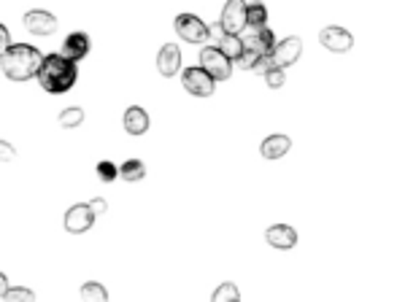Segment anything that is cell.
<instances>
[{
	"instance_id": "cell-28",
	"label": "cell",
	"mask_w": 397,
	"mask_h": 302,
	"mask_svg": "<svg viewBox=\"0 0 397 302\" xmlns=\"http://www.w3.org/2000/svg\"><path fill=\"white\" fill-rule=\"evenodd\" d=\"M17 159V149L8 141H0V162H14Z\"/></svg>"
},
{
	"instance_id": "cell-26",
	"label": "cell",
	"mask_w": 397,
	"mask_h": 302,
	"mask_svg": "<svg viewBox=\"0 0 397 302\" xmlns=\"http://www.w3.org/2000/svg\"><path fill=\"white\" fill-rule=\"evenodd\" d=\"M273 68H276L273 54H262V57H260V62H257V68H254V73L265 76V73H271Z\"/></svg>"
},
{
	"instance_id": "cell-10",
	"label": "cell",
	"mask_w": 397,
	"mask_h": 302,
	"mask_svg": "<svg viewBox=\"0 0 397 302\" xmlns=\"http://www.w3.org/2000/svg\"><path fill=\"white\" fill-rule=\"evenodd\" d=\"M90 35L87 33H81V30H76V33H71L65 41H62V49H60V54L62 57H68V60H74V62H81L87 54H90Z\"/></svg>"
},
{
	"instance_id": "cell-29",
	"label": "cell",
	"mask_w": 397,
	"mask_h": 302,
	"mask_svg": "<svg viewBox=\"0 0 397 302\" xmlns=\"http://www.w3.org/2000/svg\"><path fill=\"white\" fill-rule=\"evenodd\" d=\"M11 46H14V44H11V35H8V27L3 25V22H0V57H3V54H6V51L11 49Z\"/></svg>"
},
{
	"instance_id": "cell-4",
	"label": "cell",
	"mask_w": 397,
	"mask_h": 302,
	"mask_svg": "<svg viewBox=\"0 0 397 302\" xmlns=\"http://www.w3.org/2000/svg\"><path fill=\"white\" fill-rule=\"evenodd\" d=\"M174 25H176L178 38H184L187 44H205V41L211 38L208 25H205L200 17H195V14H178Z\"/></svg>"
},
{
	"instance_id": "cell-3",
	"label": "cell",
	"mask_w": 397,
	"mask_h": 302,
	"mask_svg": "<svg viewBox=\"0 0 397 302\" xmlns=\"http://www.w3.org/2000/svg\"><path fill=\"white\" fill-rule=\"evenodd\" d=\"M181 84H184V89H187L189 95H195V98H211L214 89H217V78L208 73L203 65H200V68H187V71L181 73Z\"/></svg>"
},
{
	"instance_id": "cell-11",
	"label": "cell",
	"mask_w": 397,
	"mask_h": 302,
	"mask_svg": "<svg viewBox=\"0 0 397 302\" xmlns=\"http://www.w3.org/2000/svg\"><path fill=\"white\" fill-rule=\"evenodd\" d=\"M319 41H322L324 49L330 51H348L354 46L351 33L344 30V27H324L322 33H319Z\"/></svg>"
},
{
	"instance_id": "cell-17",
	"label": "cell",
	"mask_w": 397,
	"mask_h": 302,
	"mask_svg": "<svg viewBox=\"0 0 397 302\" xmlns=\"http://www.w3.org/2000/svg\"><path fill=\"white\" fill-rule=\"evenodd\" d=\"M219 49H222L224 54H227V57L235 62V60H238V57L246 51V44H244V38H241V35H230V33H224L222 41H219Z\"/></svg>"
},
{
	"instance_id": "cell-25",
	"label": "cell",
	"mask_w": 397,
	"mask_h": 302,
	"mask_svg": "<svg viewBox=\"0 0 397 302\" xmlns=\"http://www.w3.org/2000/svg\"><path fill=\"white\" fill-rule=\"evenodd\" d=\"M260 57H262L260 51L246 49L238 60H235V62H238V68H241V71H254V68H257V62H260Z\"/></svg>"
},
{
	"instance_id": "cell-9",
	"label": "cell",
	"mask_w": 397,
	"mask_h": 302,
	"mask_svg": "<svg viewBox=\"0 0 397 302\" xmlns=\"http://www.w3.org/2000/svg\"><path fill=\"white\" fill-rule=\"evenodd\" d=\"M300 54H303V41H300L298 35H289V38L278 41L273 49L276 68H289V65H295L300 60Z\"/></svg>"
},
{
	"instance_id": "cell-16",
	"label": "cell",
	"mask_w": 397,
	"mask_h": 302,
	"mask_svg": "<svg viewBox=\"0 0 397 302\" xmlns=\"http://www.w3.org/2000/svg\"><path fill=\"white\" fill-rule=\"evenodd\" d=\"M289 149H292V141H289L287 135H268V138L262 141V146H260V154H262L265 159H278V157H284Z\"/></svg>"
},
{
	"instance_id": "cell-20",
	"label": "cell",
	"mask_w": 397,
	"mask_h": 302,
	"mask_svg": "<svg viewBox=\"0 0 397 302\" xmlns=\"http://www.w3.org/2000/svg\"><path fill=\"white\" fill-rule=\"evenodd\" d=\"M146 176V165L141 162V159H127L122 168H119V178L124 181H130V184H135V181H141V178Z\"/></svg>"
},
{
	"instance_id": "cell-7",
	"label": "cell",
	"mask_w": 397,
	"mask_h": 302,
	"mask_svg": "<svg viewBox=\"0 0 397 302\" xmlns=\"http://www.w3.org/2000/svg\"><path fill=\"white\" fill-rule=\"evenodd\" d=\"M95 211L90 208V202H78L74 208H68V213H65V219H62V224L65 229L71 232V235H81V232H87V229H92L95 224Z\"/></svg>"
},
{
	"instance_id": "cell-6",
	"label": "cell",
	"mask_w": 397,
	"mask_h": 302,
	"mask_svg": "<svg viewBox=\"0 0 397 302\" xmlns=\"http://www.w3.org/2000/svg\"><path fill=\"white\" fill-rule=\"evenodd\" d=\"M246 8L248 3H244V0H227L224 3L222 19H219L224 33H230V35H241L244 33V27H246Z\"/></svg>"
},
{
	"instance_id": "cell-12",
	"label": "cell",
	"mask_w": 397,
	"mask_h": 302,
	"mask_svg": "<svg viewBox=\"0 0 397 302\" xmlns=\"http://www.w3.org/2000/svg\"><path fill=\"white\" fill-rule=\"evenodd\" d=\"M157 71L165 76V78H171L181 71V49L176 46V44H165L160 54H157Z\"/></svg>"
},
{
	"instance_id": "cell-14",
	"label": "cell",
	"mask_w": 397,
	"mask_h": 302,
	"mask_svg": "<svg viewBox=\"0 0 397 302\" xmlns=\"http://www.w3.org/2000/svg\"><path fill=\"white\" fill-rule=\"evenodd\" d=\"M122 127L127 135H144L149 130V114L141 105H130L122 116Z\"/></svg>"
},
{
	"instance_id": "cell-18",
	"label": "cell",
	"mask_w": 397,
	"mask_h": 302,
	"mask_svg": "<svg viewBox=\"0 0 397 302\" xmlns=\"http://www.w3.org/2000/svg\"><path fill=\"white\" fill-rule=\"evenodd\" d=\"M78 297H81V302H108V292H105L103 283L90 281V283H84L78 289Z\"/></svg>"
},
{
	"instance_id": "cell-27",
	"label": "cell",
	"mask_w": 397,
	"mask_h": 302,
	"mask_svg": "<svg viewBox=\"0 0 397 302\" xmlns=\"http://www.w3.org/2000/svg\"><path fill=\"white\" fill-rule=\"evenodd\" d=\"M265 81H268L271 89H278L284 84V68H273L271 73H265Z\"/></svg>"
},
{
	"instance_id": "cell-5",
	"label": "cell",
	"mask_w": 397,
	"mask_h": 302,
	"mask_svg": "<svg viewBox=\"0 0 397 302\" xmlns=\"http://www.w3.org/2000/svg\"><path fill=\"white\" fill-rule=\"evenodd\" d=\"M200 65L214 76L217 81H224V78H230V73H233V60L219 46H205V49L200 51Z\"/></svg>"
},
{
	"instance_id": "cell-21",
	"label": "cell",
	"mask_w": 397,
	"mask_h": 302,
	"mask_svg": "<svg viewBox=\"0 0 397 302\" xmlns=\"http://www.w3.org/2000/svg\"><path fill=\"white\" fill-rule=\"evenodd\" d=\"M57 122H60V127H65V130H74V127H78L81 122H84V108H78V105H68V108L57 116Z\"/></svg>"
},
{
	"instance_id": "cell-31",
	"label": "cell",
	"mask_w": 397,
	"mask_h": 302,
	"mask_svg": "<svg viewBox=\"0 0 397 302\" xmlns=\"http://www.w3.org/2000/svg\"><path fill=\"white\" fill-rule=\"evenodd\" d=\"M8 289H11V286H8V278H6V273H0V297H6Z\"/></svg>"
},
{
	"instance_id": "cell-24",
	"label": "cell",
	"mask_w": 397,
	"mask_h": 302,
	"mask_svg": "<svg viewBox=\"0 0 397 302\" xmlns=\"http://www.w3.org/2000/svg\"><path fill=\"white\" fill-rule=\"evenodd\" d=\"M3 302H35V294L30 292V289H25V286H11L8 292H6V297H3Z\"/></svg>"
},
{
	"instance_id": "cell-30",
	"label": "cell",
	"mask_w": 397,
	"mask_h": 302,
	"mask_svg": "<svg viewBox=\"0 0 397 302\" xmlns=\"http://www.w3.org/2000/svg\"><path fill=\"white\" fill-rule=\"evenodd\" d=\"M90 208H92V211H95V216H103V213H105V211H108V202L103 200V197H95V200L90 202Z\"/></svg>"
},
{
	"instance_id": "cell-2",
	"label": "cell",
	"mask_w": 397,
	"mask_h": 302,
	"mask_svg": "<svg viewBox=\"0 0 397 302\" xmlns=\"http://www.w3.org/2000/svg\"><path fill=\"white\" fill-rule=\"evenodd\" d=\"M41 62H44V54L30 44H14L0 57V68L11 81H27V78L38 76Z\"/></svg>"
},
{
	"instance_id": "cell-13",
	"label": "cell",
	"mask_w": 397,
	"mask_h": 302,
	"mask_svg": "<svg viewBox=\"0 0 397 302\" xmlns=\"http://www.w3.org/2000/svg\"><path fill=\"white\" fill-rule=\"evenodd\" d=\"M244 44H246V49L260 51V54H273L276 49V38L268 27H262V30L248 27V33L244 35Z\"/></svg>"
},
{
	"instance_id": "cell-1",
	"label": "cell",
	"mask_w": 397,
	"mask_h": 302,
	"mask_svg": "<svg viewBox=\"0 0 397 302\" xmlns=\"http://www.w3.org/2000/svg\"><path fill=\"white\" fill-rule=\"evenodd\" d=\"M76 76H78V68H76L74 60H68L60 51H54V54H47L44 62H41L38 84L49 95H65L76 84Z\"/></svg>"
},
{
	"instance_id": "cell-19",
	"label": "cell",
	"mask_w": 397,
	"mask_h": 302,
	"mask_svg": "<svg viewBox=\"0 0 397 302\" xmlns=\"http://www.w3.org/2000/svg\"><path fill=\"white\" fill-rule=\"evenodd\" d=\"M268 22V8L262 3H248L246 8V27H254V30H262Z\"/></svg>"
},
{
	"instance_id": "cell-8",
	"label": "cell",
	"mask_w": 397,
	"mask_h": 302,
	"mask_svg": "<svg viewBox=\"0 0 397 302\" xmlns=\"http://www.w3.org/2000/svg\"><path fill=\"white\" fill-rule=\"evenodd\" d=\"M22 22H25L27 33H33V35H38V38H47V35H51V33L57 30V17L49 14V11H44V8L27 11Z\"/></svg>"
},
{
	"instance_id": "cell-15",
	"label": "cell",
	"mask_w": 397,
	"mask_h": 302,
	"mask_svg": "<svg viewBox=\"0 0 397 302\" xmlns=\"http://www.w3.org/2000/svg\"><path fill=\"white\" fill-rule=\"evenodd\" d=\"M265 240H268L273 249H284V251H287V249H295V246H298V232L287 224H276L265 232Z\"/></svg>"
},
{
	"instance_id": "cell-22",
	"label": "cell",
	"mask_w": 397,
	"mask_h": 302,
	"mask_svg": "<svg viewBox=\"0 0 397 302\" xmlns=\"http://www.w3.org/2000/svg\"><path fill=\"white\" fill-rule=\"evenodd\" d=\"M211 302H241V292H238L235 283H222V286L214 289Z\"/></svg>"
},
{
	"instance_id": "cell-23",
	"label": "cell",
	"mask_w": 397,
	"mask_h": 302,
	"mask_svg": "<svg viewBox=\"0 0 397 302\" xmlns=\"http://www.w3.org/2000/svg\"><path fill=\"white\" fill-rule=\"evenodd\" d=\"M95 173H98V178L103 181V184H111V181H117V178H119V168H117L111 159H103V162H98Z\"/></svg>"
}]
</instances>
